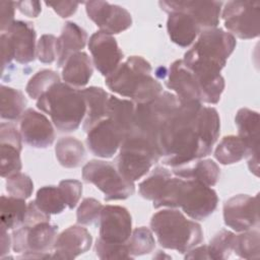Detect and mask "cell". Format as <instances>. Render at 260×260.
<instances>
[{
  "mask_svg": "<svg viewBox=\"0 0 260 260\" xmlns=\"http://www.w3.org/2000/svg\"><path fill=\"white\" fill-rule=\"evenodd\" d=\"M202 106L200 102L180 101L165 120L158 136L165 165L176 168L211 153L212 149L203 142L198 131L197 117Z\"/></svg>",
  "mask_w": 260,
  "mask_h": 260,
  "instance_id": "7a4b0ae2",
  "label": "cell"
},
{
  "mask_svg": "<svg viewBox=\"0 0 260 260\" xmlns=\"http://www.w3.org/2000/svg\"><path fill=\"white\" fill-rule=\"evenodd\" d=\"M60 82L58 73L51 69H44L37 72L27 82L25 86L26 93L35 100H38L52 85Z\"/></svg>",
  "mask_w": 260,
  "mask_h": 260,
  "instance_id": "f35d334b",
  "label": "cell"
},
{
  "mask_svg": "<svg viewBox=\"0 0 260 260\" xmlns=\"http://www.w3.org/2000/svg\"><path fill=\"white\" fill-rule=\"evenodd\" d=\"M135 113V104L130 100L119 99L114 95L109 96L106 117L121 126L126 133L132 127Z\"/></svg>",
  "mask_w": 260,
  "mask_h": 260,
  "instance_id": "1f68e13d",
  "label": "cell"
},
{
  "mask_svg": "<svg viewBox=\"0 0 260 260\" xmlns=\"http://www.w3.org/2000/svg\"><path fill=\"white\" fill-rule=\"evenodd\" d=\"M66 205L68 208L73 209L82 194V184L77 180H63L58 185Z\"/></svg>",
  "mask_w": 260,
  "mask_h": 260,
  "instance_id": "ee69618b",
  "label": "cell"
},
{
  "mask_svg": "<svg viewBox=\"0 0 260 260\" xmlns=\"http://www.w3.org/2000/svg\"><path fill=\"white\" fill-rule=\"evenodd\" d=\"M82 179L100 189L106 201L124 200L135 192L134 182L122 176L116 166L109 161L89 160L82 168Z\"/></svg>",
  "mask_w": 260,
  "mask_h": 260,
  "instance_id": "52a82bcc",
  "label": "cell"
},
{
  "mask_svg": "<svg viewBox=\"0 0 260 260\" xmlns=\"http://www.w3.org/2000/svg\"><path fill=\"white\" fill-rule=\"evenodd\" d=\"M179 103L180 101L176 94L162 91L150 102L135 104L133 124L127 134H131L147 142L160 154L158 136L161 126Z\"/></svg>",
  "mask_w": 260,
  "mask_h": 260,
  "instance_id": "8992f818",
  "label": "cell"
},
{
  "mask_svg": "<svg viewBox=\"0 0 260 260\" xmlns=\"http://www.w3.org/2000/svg\"><path fill=\"white\" fill-rule=\"evenodd\" d=\"M103 207L102 203L94 198L83 199L76 211L77 222L84 225L99 223Z\"/></svg>",
  "mask_w": 260,
  "mask_h": 260,
  "instance_id": "60d3db41",
  "label": "cell"
},
{
  "mask_svg": "<svg viewBox=\"0 0 260 260\" xmlns=\"http://www.w3.org/2000/svg\"><path fill=\"white\" fill-rule=\"evenodd\" d=\"M167 29L171 41L182 48L189 47L201 32L196 21L184 12L169 13Z\"/></svg>",
  "mask_w": 260,
  "mask_h": 260,
  "instance_id": "d4e9b609",
  "label": "cell"
},
{
  "mask_svg": "<svg viewBox=\"0 0 260 260\" xmlns=\"http://www.w3.org/2000/svg\"><path fill=\"white\" fill-rule=\"evenodd\" d=\"M238 136L248 150V166L251 173L259 175V114L256 111L242 108L235 117Z\"/></svg>",
  "mask_w": 260,
  "mask_h": 260,
  "instance_id": "ac0fdd59",
  "label": "cell"
},
{
  "mask_svg": "<svg viewBox=\"0 0 260 260\" xmlns=\"http://www.w3.org/2000/svg\"><path fill=\"white\" fill-rule=\"evenodd\" d=\"M172 176V172L164 167H156L151 175L143 180L139 184L140 195L147 199L153 201L161 191L167 180Z\"/></svg>",
  "mask_w": 260,
  "mask_h": 260,
  "instance_id": "74e56055",
  "label": "cell"
},
{
  "mask_svg": "<svg viewBox=\"0 0 260 260\" xmlns=\"http://www.w3.org/2000/svg\"><path fill=\"white\" fill-rule=\"evenodd\" d=\"M95 253L100 259H133L130 255L127 242L124 244H114L98 239L95 242Z\"/></svg>",
  "mask_w": 260,
  "mask_h": 260,
  "instance_id": "b9f144b4",
  "label": "cell"
},
{
  "mask_svg": "<svg viewBox=\"0 0 260 260\" xmlns=\"http://www.w3.org/2000/svg\"><path fill=\"white\" fill-rule=\"evenodd\" d=\"M85 10L100 31L111 36L120 34L132 25L130 12L120 5L107 1H88L85 2Z\"/></svg>",
  "mask_w": 260,
  "mask_h": 260,
  "instance_id": "7c38bea8",
  "label": "cell"
},
{
  "mask_svg": "<svg viewBox=\"0 0 260 260\" xmlns=\"http://www.w3.org/2000/svg\"><path fill=\"white\" fill-rule=\"evenodd\" d=\"M55 153L60 165L68 169L79 167L85 156L82 142L71 136L61 137L57 141Z\"/></svg>",
  "mask_w": 260,
  "mask_h": 260,
  "instance_id": "f546056e",
  "label": "cell"
},
{
  "mask_svg": "<svg viewBox=\"0 0 260 260\" xmlns=\"http://www.w3.org/2000/svg\"><path fill=\"white\" fill-rule=\"evenodd\" d=\"M223 220L226 226L236 232H245L258 224V195L239 194L223 204Z\"/></svg>",
  "mask_w": 260,
  "mask_h": 260,
  "instance_id": "5bb4252c",
  "label": "cell"
},
{
  "mask_svg": "<svg viewBox=\"0 0 260 260\" xmlns=\"http://www.w3.org/2000/svg\"><path fill=\"white\" fill-rule=\"evenodd\" d=\"M92 244V237L89 232L81 225H71L63 231L54 244L53 258L74 259L87 252Z\"/></svg>",
  "mask_w": 260,
  "mask_h": 260,
  "instance_id": "ffe728a7",
  "label": "cell"
},
{
  "mask_svg": "<svg viewBox=\"0 0 260 260\" xmlns=\"http://www.w3.org/2000/svg\"><path fill=\"white\" fill-rule=\"evenodd\" d=\"M7 231L4 226H1V258L9 253L10 245H12V239H10Z\"/></svg>",
  "mask_w": 260,
  "mask_h": 260,
  "instance_id": "f907efd6",
  "label": "cell"
},
{
  "mask_svg": "<svg viewBox=\"0 0 260 260\" xmlns=\"http://www.w3.org/2000/svg\"><path fill=\"white\" fill-rule=\"evenodd\" d=\"M86 42V31L77 23L67 21L57 40V66L63 67L71 55L80 52L85 47Z\"/></svg>",
  "mask_w": 260,
  "mask_h": 260,
  "instance_id": "cb8c5ba5",
  "label": "cell"
},
{
  "mask_svg": "<svg viewBox=\"0 0 260 260\" xmlns=\"http://www.w3.org/2000/svg\"><path fill=\"white\" fill-rule=\"evenodd\" d=\"M236 234L228 230L219 231L209 242L207 252L209 259L225 260L234 253Z\"/></svg>",
  "mask_w": 260,
  "mask_h": 260,
  "instance_id": "d590c367",
  "label": "cell"
},
{
  "mask_svg": "<svg viewBox=\"0 0 260 260\" xmlns=\"http://www.w3.org/2000/svg\"><path fill=\"white\" fill-rule=\"evenodd\" d=\"M58 226L50 221L34 224L23 223L12 233V249L20 253V258H49L48 252L54 248Z\"/></svg>",
  "mask_w": 260,
  "mask_h": 260,
  "instance_id": "9c48e42d",
  "label": "cell"
},
{
  "mask_svg": "<svg viewBox=\"0 0 260 260\" xmlns=\"http://www.w3.org/2000/svg\"><path fill=\"white\" fill-rule=\"evenodd\" d=\"M160 8L169 13L184 12L191 16L201 31L214 28L219 23L221 1H159Z\"/></svg>",
  "mask_w": 260,
  "mask_h": 260,
  "instance_id": "9a60e30c",
  "label": "cell"
},
{
  "mask_svg": "<svg viewBox=\"0 0 260 260\" xmlns=\"http://www.w3.org/2000/svg\"><path fill=\"white\" fill-rule=\"evenodd\" d=\"M37 107L51 117L60 132L75 131L83 122L86 113L81 89L61 81L52 85L38 99Z\"/></svg>",
  "mask_w": 260,
  "mask_h": 260,
  "instance_id": "277c9868",
  "label": "cell"
},
{
  "mask_svg": "<svg viewBox=\"0 0 260 260\" xmlns=\"http://www.w3.org/2000/svg\"><path fill=\"white\" fill-rule=\"evenodd\" d=\"M5 34L14 49V60L20 64H27L37 57L36 30L30 22L14 20Z\"/></svg>",
  "mask_w": 260,
  "mask_h": 260,
  "instance_id": "603a6c76",
  "label": "cell"
},
{
  "mask_svg": "<svg viewBox=\"0 0 260 260\" xmlns=\"http://www.w3.org/2000/svg\"><path fill=\"white\" fill-rule=\"evenodd\" d=\"M15 2L13 1H1L0 2V29L1 32L7 30V28L14 21Z\"/></svg>",
  "mask_w": 260,
  "mask_h": 260,
  "instance_id": "f6af8a7d",
  "label": "cell"
},
{
  "mask_svg": "<svg viewBox=\"0 0 260 260\" xmlns=\"http://www.w3.org/2000/svg\"><path fill=\"white\" fill-rule=\"evenodd\" d=\"M46 5L51 6L60 17L67 18L75 13L79 3L72 2V1H61V2H46Z\"/></svg>",
  "mask_w": 260,
  "mask_h": 260,
  "instance_id": "bcb514c9",
  "label": "cell"
},
{
  "mask_svg": "<svg viewBox=\"0 0 260 260\" xmlns=\"http://www.w3.org/2000/svg\"><path fill=\"white\" fill-rule=\"evenodd\" d=\"M160 154L148 143L127 134L116 158V168L126 179L135 182L145 176Z\"/></svg>",
  "mask_w": 260,
  "mask_h": 260,
  "instance_id": "ba28073f",
  "label": "cell"
},
{
  "mask_svg": "<svg viewBox=\"0 0 260 260\" xmlns=\"http://www.w3.org/2000/svg\"><path fill=\"white\" fill-rule=\"evenodd\" d=\"M57 40L53 35H43L37 44L36 55L45 64H50L57 60Z\"/></svg>",
  "mask_w": 260,
  "mask_h": 260,
  "instance_id": "7bdbcfd3",
  "label": "cell"
},
{
  "mask_svg": "<svg viewBox=\"0 0 260 260\" xmlns=\"http://www.w3.org/2000/svg\"><path fill=\"white\" fill-rule=\"evenodd\" d=\"M126 134L121 126L105 117L87 132V147L99 157H112L120 149Z\"/></svg>",
  "mask_w": 260,
  "mask_h": 260,
  "instance_id": "4fadbf2b",
  "label": "cell"
},
{
  "mask_svg": "<svg viewBox=\"0 0 260 260\" xmlns=\"http://www.w3.org/2000/svg\"><path fill=\"white\" fill-rule=\"evenodd\" d=\"M81 92L86 105V113L82 127L85 132H88L96 123L106 117L110 95L105 89L98 86L83 88L81 89Z\"/></svg>",
  "mask_w": 260,
  "mask_h": 260,
  "instance_id": "4316f807",
  "label": "cell"
},
{
  "mask_svg": "<svg viewBox=\"0 0 260 260\" xmlns=\"http://www.w3.org/2000/svg\"><path fill=\"white\" fill-rule=\"evenodd\" d=\"M27 212L25 199L13 196H1L0 219L1 226L6 230H14L23 224Z\"/></svg>",
  "mask_w": 260,
  "mask_h": 260,
  "instance_id": "f1b7e54d",
  "label": "cell"
},
{
  "mask_svg": "<svg viewBox=\"0 0 260 260\" xmlns=\"http://www.w3.org/2000/svg\"><path fill=\"white\" fill-rule=\"evenodd\" d=\"M173 174L183 179H193L206 186H214L220 176L219 167L212 159H199L193 165L187 164L173 168Z\"/></svg>",
  "mask_w": 260,
  "mask_h": 260,
  "instance_id": "83f0119b",
  "label": "cell"
},
{
  "mask_svg": "<svg viewBox=\"0 0 260 260\" xmlns=\"http://www.w3.org/2000/svg\"><path fill=\"white\" fill-rule=\"evenodd\" d=\"M248 150L239 136H224L214 150V156L221 165H233L247 157Z\"/></svg>",
  "mask_w": 260,
  "mask_h": 260,
  "instance_id": "4dcf8cb0",
  "label": "cell"
},
{
  "mask_svg": "<svg viewBox=\"0 0 260 260\" xmlns=\"http://www.w3.org/2000/svg\"><path fill=\"white\" fill-rule=\"evenodd\" d=\"M127 247L133 258L151 253L155 248V240L152 232L145 226L135 229L127 241Z\"/></svg>",
  "mask_w": 260,
  "mask_h": 260,
  "instance_id": "8d00e7d4",
  "label": "cell"
},
{
  "mask_svg": "<svg viewBox=\"0 0 260 260\" xmlns=\"http://www.w3.org/2000/svg\"><path fill=\"white\" fill-rule=\"evenodd\" d=\"M1 54H2V73H4L6 67H8L14 59V49L5 34H1Z\"/></svg>",
  "mask_w": 260,
  "mask_h": 260,
  "instance_id": "7dc6e473",
  "label": "cell"
},
{
  "mask_svg": "<svg viewBox=\"0 0 260 260\" xmlns=\"http://www.w3.org/2000/svg\"><path fill=\"white\" fill-rule=\"evenodd\" d=\"M26 100L23 93L15 88L1 86V118L15 121L21 118L25 112Z\"/></svg>",
  "mask_w": 260,
  "mask_h": 260,
  "instance_id": "d6a6232c",
  "label": "cell"
},
{
  "mask_svg": "<svg viewBox=\"0 0 260 260\" xmlns=\"http://www.w3.org/2000/svg\"><path fill=\"white\" fill-rule=\"evenodd\" d=\"M236 38L221 28H208L184 55L183 62L194 73L200 90L201 103L217 104L224 89L220 74L228 58L236 48Z\"/></svg>",
  "mask_w": 260,
  "mask_h": 260,
  "instance_id": "6da1fadb",
  "label": "cell"
},
{
  "mask_svg": "<svg viewBox=\"0 0 260 260\" xmlns=\"http://www.w3.org/2000/svg\"><path fill=\"white\" fill-rule=\"evenodd\" d=\"M234 253L243 259H259L260 234L258 231L248 230L236 235Z\"/></svg>",
  "mask_w": 260,
  "mask_h": 260,
  "instance_id": "e575fe53",
  "label": "cell"
},
{
  "mask_svg": "<svg viewBox=\"0 0 260 260\" xmlns=\"http://www.w3.org/2000/svg\"><path fill=\"white\" fill-rule=\"evenodd\" d=\"M35 202L42 211L49 215L59 214L67 206L59 187L55 186L40 188L37 192Z\"/></svg>",
  "mask_w": 260,
  "mask_h": 260,
  "instance_id": "836d02e7",
  "label": "cell"
},
{
  "mask_svg": "<svg viewBox=\"0 0 260 260\" xmlns=\"http://www.w3.org/2000/svg\"><path fill=\"white\" fill-rule=\"evenodd\" d=\"M151 65L140 56H131L106 77L114 92L130 98L134 104L147 103L162 92L161 84L151 75Z\"/></svg>",
  "mask_w": 260,
  "mask_h": 260,
  "instance_id": "3957f363",
  "label": "cell"
},
{
  "mask_svg": "<svg viewBox=\"0 0 260 260\" xmlns=\"http://www.w3.org/2000/svg\"><path fill=\"white\" fill-rule=\"evenodd\" d=\"M92 65L90 58L84 52L71 55L63 65L62 78L64 82L73 87L86 85L93 72Z\"/></svg>",
  "mask_w": 260,
  "mask_h": 260,
  "instance_id": "484cf974",
  "label": "cell"
},
{
  "mask_svg": "<svg viewBox=\"0 0 260 260\" xmlns=\"http://www.w3.org/2000/svg\"><path fill=\"white\" fill-rule=\"evenodd\" d=\"M21 138L30 147L47 148L55 139L54 127L49 119L34 109H27L20 119Z\"/></svg>",
  "mask_w": 260,
  "mask_h": 260,
  "instance_id": "d6986e66",
  "label": "cell"
},
{
  "mask_svg": "<svg viewBox=\"0 0 260 260\" xmlns=\"http://www.w3.org/2000/svg\"><path fill=\"white\" fill-rule=\"evenodd\" d=\"M225 28L243 40L257 38L260 34V2L229 1L222 10Z\"/></svg>",
  "mask_w": 260,
  "mask_h": 260,
  "instance_id": "30bf717a",
  "label": "cell"
},
{
  "mask_svg": "<svg viewBox=\"0 0 260 260\" xmlns=\"http://www.w3.org/2000/svg\"><path fill=\"white\" fill-rule=\"evenodd\" d=\"M100 239L108 243L124 244L132 233V217L119 205H106L100 217Z\"/></svg>",
  "mask_w": 260,
  "mask_h": 260,
  "instance_id": "2e32d148",
  "label": "cell"
},
{
  "mask_svg": "<svg viewBox=\"0 0 260 260\" xmlns=\"http://www.w3.org/2000/svg\"><path fill=\"white\" fill-rule=\"evenodd\" d=\"M15 6L22 14L28 17H37L42 10V5L39 1H17Z\"/></svg>",
  "mask_w": 260,
  "mask_h": 260,
  "instance_id": "c3c4849f",
  "label": "cell"
},
{
  "mask_svg": "<svg viewBox=\"0 0 260 260\" xmlns=\"http://www.w3.org/2000/svg\"><path fill=\"white\" fill-rule=\"evenodd\" d=\"M88 49L95 69L106 77L117 69L123 59V52L116 39L100 30L89 38Z\"/></svg>",
  "mask_w": 260,
  "mask_h": 260,
  "instance_id": "e0dca14e",
  "label": "cell"
},
{
  "mask_svg": "<svg viewBox=\"0 0 260 260\" xmlns=\"http://www.w3.org/2000/svg\"><path fill=\"white\" fill-rule=\"evenodd\" d=\"M5 186L6 191L10 196L21 199L29 198L34 191V183L31 179L20 172L7 177Z\"/></svg>",
  "mask_w": 260,
  "mask_h": 260,
  "instance_id": "ab89813d",
  "label": "cell"
},
{
  "mask_svg": "<svg viewBox=\"0 0 260 260\" xmlns=\"http://www.w3.org/2000/svg\"><path fill=\"white\" fill-rule=\"evenodd\" d=\"M218 203L216 192L193 179H183L180 186L178 207L192 219L203 220L213 213Z\"/></svg>",
  "mask_w": 260,
  "mask_h": 260,
  "instance_id": "8fae6325",
  "label": "cell"
},
{
  "mask_svg": "<svg viewBox=\"0 0 260 260\" xmlns=\"http://www.w3.org/2000/svg\"><path fill=\"white\" fill-rule=\"evenodd\" d=\"M21 134L8 123L0 125L1 146V177L7 178L12 174L20 172L22 165L20 159Z\"/></svg>",
  "mask_w": 260,
  "mask_h": 260,
  "instance_id": "44dd1931",
  "label": "cell"
},
{
  "mask_svg": "<svg viewBox=\"0 0 260 260\" xmlns=\"http://www.w3.org/2000/svg\"><path fill=\"white\" fill-rule=\"evenodd\" d=\"M187 259H209L208 252H207V246L203 245L200 247H194L191 250H189L185 256Z\"/></svg>",
  "mask_w": 260,
  "mask_h": 260,
  "instance_id": "681fc988",
  "label": "cell"
},
{
  "mask_svg": "<svg viewBox=\"0 0 260 260\" xmlns=\"http://www.w3.org/2000/svg\"><path fill=\"white\" fill-rule=\"evenodd\" d=\"M166 85L175 91L182 102H200V90L194 73L185 65L183 60H176L167 73Z\"/></svg>",
  "mask_w": 260,
  "mask_h": 260,
  "instance_id": "7402d4cb",
  "label": "cell"
},
{
  "mask_svg": "<svg viewBox=\"0 0 260 260\" xmlns=\"http://www.w3.org/2000/svg\"><path fill=\"white\" fill-rule=\"evenodd\" d=\"M151 231L165 249L187 253L203 240L201 225L176 209H162L150 219Z\"/></svg>",
  "mask_w": 260,
  "mask_h": 260,
  "instance_id": "5b68a950",
  "label": "cell"
}]
</instances>
